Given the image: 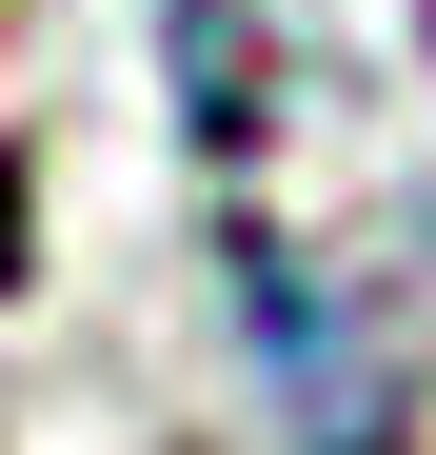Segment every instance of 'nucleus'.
<instances>
[{
  "label": "nucleus",
  "instance_id": "1",
  "mask_svg": "<svg viewBox=\"0 0 436 455\" xmlns=\"http://www.w3.org/2000/svg\"><path fill=\"white\" fill-rule=\"evenodd\" d=\"M0 277H20V198H0Z\"/></svg>",
  "mask_w": 436,
  "mask_h": 455
}]
</instances>
